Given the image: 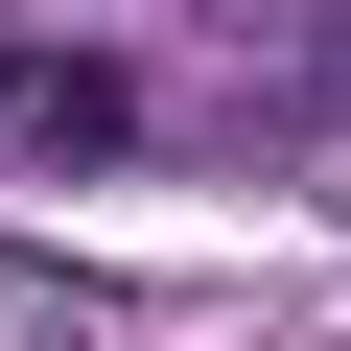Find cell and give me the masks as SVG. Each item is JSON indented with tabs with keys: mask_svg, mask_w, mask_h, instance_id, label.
<instances>
[{
	"mask_svg": "<svg viewBox=\"0 0 351 351\" xmlns=\"http://www.w3.org/2000/svg\"><path fill=\"white\" fill-rule=\"evenodd\" d=\"M0 164H141L117 47H0Z\"/></svg>",
	"mask_w": 351,
	"mask_h": 351,
	"instance_id": "6da1fadb",
	"label": "cell"
},
{
	"mask_svg": "<svg viewBox=\"0 0 351 351\" xmlns=\"http://www.w3.org/2000/svg\"><path fill=\"white\" fill-rule=\"evenodd\" d=\"M328 71H351V24H328Z\"/></svg>",
	"mask_w": 351,
	"mask_h": 351,
	"instance_id": "7a4b0ae2",
	"label": "cell"
}]
</instances>
